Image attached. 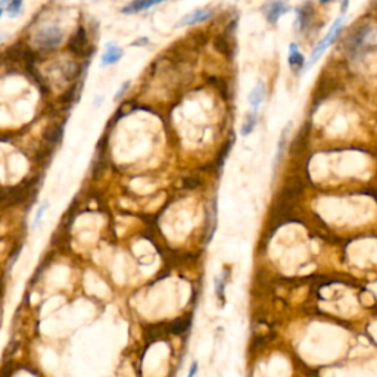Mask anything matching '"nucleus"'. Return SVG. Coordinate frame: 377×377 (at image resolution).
I'll return each instance as SVG.
<instances>
[{"label": "nucleus", "mask_w": 377, "mask_h": 377, "mask_svg": "<svg viewBox=\"0 0 377 377\" xmlns=\"http://www.w3.org/2000/svg\"><path fill=\"white\" fill-rule=\"evenodd\" d=\"M376 46V31H374V25L368 24L361 27L355 34L351 37V45H349V50L352 53H358V52H364L367 47L374 49Z\"/></svg>", "instance_id": "nucleus-1"}, {"label": "nucleus", "mask_w": 377, "mask_h": 377, "mask_svg": "<svg viewBox=\"0 0 377 377\" xmlns=\"http://www.w3.org/2000/svg\"><path fill=\"white\" fill-rule=\"evenodd\" d=\"M64 33L59 27H46L34 35V45L39 49H55L62 43Z\"/></svg>", "instance_id": "nucleus-2"}, {"label": "nucleus", "mask_w": 377, "mask_h": 377, "mask_svg": "<svg viewBox=\"0 0 377 377\" xmlns=\"http://www.w3.org/2000/svg\"><path fill=\"white\" fill-rule=\"evenodd\" d=\"M342 27H344V16H339V18L333 23V25L330 27V30H329V33L326 34V37H324L322 42L315 46V49L312 50L310 62H308V67H311L312 64H315V62L322 58L323 53L327 50V47H330V45H333V42L336 40L337 34L341 33Z\"/></svg>", "instance_id": "nucleus-3"}, {"label": "nucleus", "mask_w": 377, "mask_h": 377, "mask_svg": "<svg viewBox=\"0 0 377 377\" xmlns=\"http://www.w3.org/2000/svg\"><path fill=\"white\" fill-rule=\"evenodd\" d=\"M289 6L285 3V2H271L268 3L266 8H264V13H266L267 21L270 24H276L278 21V18L281 15H285L288 12Z\"/></svg>", "instance_id": "nucleus-4"}, {"label": "nucleus", "mask_w": 377, "mask_h": 377, "mask_svg": "<svg viewBox=\"0 0 377 377\" xmlns=\"http://www.w3.org/2000/svg\"><path fill=\"white\" fill-rule=\"evenodd\" d=\"M212 16V11L210 9H196V11L190 12L186 16H183L180 20L178 25L180 27H186V25H193V24H199L208 21Z\"/></svg>", "instance_id": "nucleus-5"}, {"label": "nucleus", "mask_w": 377, "mask_h": 377, "mask_svg": "<svg viewBox=\"0 0 377 377\" xmlns=\"http://www.w3.org/2000/svg\"><path fill=\"white\" fill-rule=\"evenodd\" d=\"M121 56H122L121 47H118V46L114 45V43H108L106 47H105L103 55H102V65H103V67H105V65H112V64L118 62V61L121 59Z\"/></svg>", "instance_id": "nucleus-6"}, {"label": "nucleus", "mask_w": 377, "mask_h": 377, "mask_svg": "<svg viewBox=\"0 0 377 377\" xmlns=\"http://www.w3.org/2000/svg\"><path fill=\"white\" fill-rule=\"evenodd\" d=\"M164 0H133L130 5H127L124 9H122V13H136V12L144 11V9H149L152 6H155L158 3H161Z\"/></svg>", "instance_id": "nucleus-7"}, {"label": "nucleus", "mask_w": 377, "mask_h": 377, "mask_svg": "<svg viewBox=\"0 0 377 377\" xmlns=\"http://www.w3.org/2000/svg\"><path fill=\"white\" fill-rule=\"evenodd\" d=\"M289 65L293 71H299L305 65L304 55L299 52L298 45H293V43L290 45V50H289Z\"/></svg>", "instance_id": "nucleus-8"}, {"label": "nucleus", "mask_w": 377, "mask_h": 377, "mask_svg": "<svg viewBox=\"0 0 377 377\" xmlns=\"http://www.w3.org/2000/svg\"><path fill=\"white\" fill-rule=\"evenodd\" d=\"M264 98H266V86L259 81L255 86V89L252 90L251 95H249V102H251V105L254 108V112H256V109L261 106Z\"/></svg>", "instance_id": "nucleus-9"}, {"label": "nucleus", "mask_w": 377, "mask_h": 377, "mask_svg": "<svg viewBox=\"0 0 377 377\" xmlns=\"http://www.w3.org/2000/svg\"><path fill=\"white\" fill-rule=\"evenodd\" d=\"M87 46V39H86V31L84 28H78L77 34L74 35L72 42H69V47L76 52V53H84V49Z\"/></svg>", "instance_id": "nucleus-10"}, {"label": "nucleus", "mask_w": 377, "mask_h": 377, "mask_svg": "<svg viewBox=\"0 0 377 377\" xmlns=\"http://www.w3.org/2000/svg\"><path fill=\"white\" fill-rule=\"evenodd\" d=\"M215 47L221 52L222 55L232 56V53H233V47H232L230 42L227 40L225 35H221V37H218V39L215 40Z\"/></svg>", "instance_id": "nucleus-11"}, {"label": "nucleus", "mask_w": 377, "mask_h": 377, "mask_svg": "<svg viewBox=\"0 0 377 377\" xmlns=\"http://www.w3.org/2000/svg\"><path fill=\"white\" fill-rule=\"evenodd\" d=\"M255 124H256L255 112H252V114L246 115V120H244L243 125H242V136H248V134L252 133V130H254Z\"/></svg>", "instance_id": "nucleus-12"}, {"label": "nucleus", "mask_w": 377, "mask_h": 377, "mask_svg": "<svg viewBox=\"0 0 377 377\" xmlns=\"http://www.w3.org/2000/svg\"><path fill=\"white\" fill-rule=\"evenodd\" d=\"M23 2L24 0H11L8 3V15L11 18H15V16H18L21 13V11H23Z\"/></svg>", "instance_id": "nucleus-13"}, {"label": "nucleus", "mask_w": 377, "mask_h": 377, "mask_svg": "<svg viewBox=\"0 0 377 377\" xmlns=\"http://www.w3.org/2000/svg\"><path fill=\"white\" fill-rule=\"evenodd\" d=\"M188 323H190L188 320H178V322H176L171 326L169 332L174 333V334H180V333H183L184 330H187V327L190 326Z\"/></svg>", "instance_id": "nucleus-14"}, {"label": "nucleus", "mask_w": 377, "mask_h": 377, "mask_svg": "<svg viewBox=\"0 0 377 377\" xmlns=\"http://www.w3.org/2000/svg\"><path fill=\"white\" fill-rule=\"evenodd\" d=\"M46 210H47V202H43V205H42V206L37 210V212H35V218H34V222H33L34 229H37V227H39V224H40V221H42L43 214H45Z\"/></svg>", "instance_id": "nucleus-15"}, {"label": "nucleus", "mask_w": 377, "mask_h": 377, "mask_svg": "<svg viewBox=\"0 0 377 377\" xmlns=\"http://www.w3.org/2000/svg\"><path fill=\"white\" fill-rule=\"evenodd\" d=\"M198 184H199V180H198V178H187V180L184 181V187L188 188L196 187Z\"/></svg>", "instance_id": "nucleus-16"}, {"label": "nucleus", "mask_w": 377, "mask_h": 377, "mask_svg": "<svg viewBox=\"0 0 377 377\" xmlns=\"http://www.w3.org/2000/svg\"><path fill=\"white\" fill-rule=\"evenodd\" d=\"M128 86H130V81H125V83H124V84L121 86V89L117 91V95H115V98H114V99H115V100L120 99L122 95H124V91L128 89Z\"/></svg>", "instance_id": "nucleus-17"}, {"label": "nucleus", "mask_w": 377, "mask_h": 377, "mask_svg": "<svg viewBox=\"0 0 377 377\" xmlns=\"http://www.w3.org/2000/svg\"><path fill=\"white\" fill-rule=\"evenodd\" d=\"M196 370H198V363H193V366H192V370H190V374H188V377H195V374H196Z\"/></svg>", "instance_id": "nucleus-18"}, {"label": "nucleus", "mask_w": 377, "mask_h": 377, "mask_svg": "<svg viewBox=\"0 0 377 377\" xmlns=\"http://www.w3.org/2000/svg\"><path fill=\"white\" fill-rule=\"evenodd\" d=\"M2 13H3V11H2V8H0V16H2Z\"/></svg>", "instance_id": "nucleus-19"}]
</instances>
